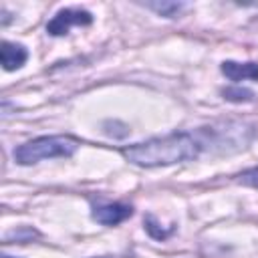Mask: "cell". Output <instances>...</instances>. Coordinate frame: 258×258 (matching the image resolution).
<instances>
[{"instance_id":"cell-10","label":"cell","mask_w":258,"mask_h":258,"mask_svg":"<svg viewBox=\"0 0 258 258\" xmlns=\"http://www.w3.org/2000/svg\"><path fill=\"white\" fill-rule=\"evenodd\" d=\"M238 179L250 187H256L258 189V167H252V169H246L244 173L238 175Z\"/></svg>"},{"instance_id":"cell-6","label":"cell","mask_w":258,"mask_h":258,"mask_svg":"<svg viewBox=\"0 0 258 258\" xmlns=\"http://www.w3.org/2000/svg\"><path fill=\"white\" fill-rule=\"evenodd\" d=\"M222 73L230 81H258V62H236V60H224Z\"/></svg>"},{"instance_id":"cell-2","label":"cell","mask_w":258,"mask_h":258,"mask_svg":"<svg viewBox=\"0 0 258 258\" xmlns=\"http://www.w3.org/2000/svg\"><path fill=\"white\" fill-rule=\"evenodd\" d=\"M79 145V139L71 135H42L16 147L14 159L20 165H32L46 157H71Z\"/></svg>"},{"instance_id":"cell-8","label":"cell","mask_w":258,"mask_h":258,"mask_svg":"<svg viewBox=\"0 0 258 258\" xmlns=\"http://www.w3.org/2000/svg\"><path fill=\"white\" fill-rule=\"evenodd\" d=\"M147 8H151V10H155V12H159L161 16H167V18H173L181 8H183V4H177V2H149V4H145Z\"/></svg>"},{"instance_id":"cell-11","label":"cell","mask_w":258,"mask_h":258,"mask_svg":"<svg viewBox=\"0 0 258 258\" xmlns=\"http://www.w3.org/2000/svg\"><path fill=\"white\" fill-rule=\"evenodd\" d=\"M4 258H12V256H4Z\"/></svg>"},{"instance_id":"cell-1","label":"cell","mask_w":258,"mask_h":258,"mask_svg":"<svg viewBox=\"0 0 258 258\" xmlns=\"http://www.w3.org/2000/svg\"><path fill=\"white\" fill-rule=\"evenodd\" d=\"M202 143L191 133H171L165 137H153L143 143H135L121 149V155L139 167L173 165L198 157Z\"/></svg>"},{"instance_id":"cell-4","label":"cell","mask_w":258,"mask_h":258,"mask_svg":"<svg viewBox=\"0 0 258 258\" xmlns=\"http://www.w3.org/2000/svg\"><path fill=\"white\" fill-rule=\"evenodd\" d=\"M133 214V208L129 204H101L93 208V220L103 224V226H117L121 222H125L129 216Z\"/></svg>"},{"instance_id":"cell-7","label":"cell","mask_w":258,"mask_h":258,"mask_svg":"<svg viewBox=\"0 0 258 258\" xmlns=\"http://www.w3.org/2000/svg\"><path fill=\"white\" fill-rule=\"evenodd\" d=\"M222 95H224L226 101H232V103H252V101H254V91L242 89V87H228V89H222Z\"/></svg>"},{"instance_id":"cell-9","label":"cell","mask_w":258,"mask_h":258,"mask_svg":"<svg viewBox=\"0 0 258 258\" xmlns=\"http://www.w3.org/2000/svg\"><path fill=\"white\" fill-rule=\"evenodd\" d=\"M143 224H145V230L149 232V236L155 238V240H163V238H167V236L171 234V230H163V228H159V224L155 222V218H153L151 214L145 216Z\"/></svg>"},{"instance_id":"cell-3","label":"cell","mask_w":258,"mask_h":258,"mask_svg":"<svg viewBox=\"0 0 258 258\" xmlns=\"http://www.w3.org/2000/svg\"><path fill=\"white\" fill-rule=\"evenodd\" d=\"M91 22H93V16H91L89 10H83V8H62L46 24V32L50 36H62V34H67L71 30V26H89Z\"/></svg>"},{"instance_id":"cell-5","label":"cell","mask_w":258,"mask_h":258,"mask_svg":"<svg viewBox=\"0 0 258 258\" xmlns=\"http://www.w3.org/2000/svg\"><path fill=\"white\" fill-rule=\"evenodd\" d=\"M26 58H28V52H26V48L22 44L2 40V44H0V60H2L4 71L20 69L26 62Z\"/></svg>"}]
</instances>
